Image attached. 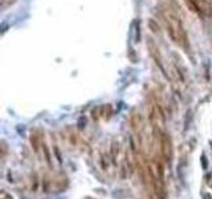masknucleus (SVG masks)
<instances>
[{"mask_svg":"<svg viewBox=\"0 0 212 199\" xmlns=\"http://www.w3.org/2000/svg\"><path fill=\"white\" fill-rule=\"evenodd\" d=\"M147 25H149V28L151 29L154 33H158V32H159V25L157 24V21H155L154 19H149V20H147Z\"/></svg>","mask_w":212,"mask_h":199,"instance_id":"f257e3e1","label":"nucleus"}]
</instances>
